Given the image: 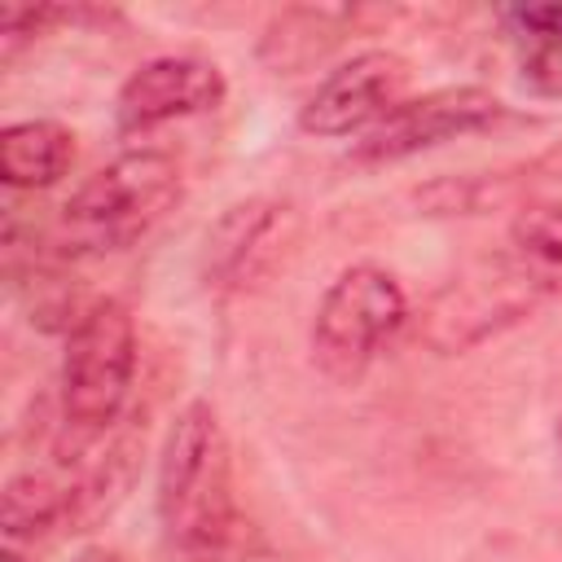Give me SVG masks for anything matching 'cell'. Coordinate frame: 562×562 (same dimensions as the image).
I'll use <instances>...</instances> for the list:
<instances>
[{
	"label": "cell",
	"mask_w": 562,
	"mask_h": 562,
	"mask_svg": "<svg viewBox=\"0 0 562 562\" xmlns=\"http://www.w3.org/2000/svg\"><path fill=\"white\" fill-rule=\"evenodd\" d=\"M299 215L281 198L233 202L202 241V285L211 294H241L259 285L294 246Z\"/></svg>",
	"instance_id": "obj_8"
},
{
	"label": "cell",
	"mask_w": 562,
	"mask_h": 562,
	"mask_svg": "<svg viewBox=\"0 0 562 562\" xmlns=\"http://www.w3.org/2000/svg\"><path fill=\"white\" fill-rule=\"evenodd\" d=\"M558 448H562V417H558Z\"/></svg>",
	"instance_id": "obj_21"
},
{
	"label": "cell",
	"mask_w": 562,
	"mask_h": 562,
	"mask_svg": "<svg viewBox=\"0 0 562 562\" xmlns=\"http://www.w3.org/2000/svg\"><path fill=\"white\" fill-rule=\"evenodd\" d=\"M540 303V294L527 285V277L514 268L509 255H492L470 263L465 272H457L452 281H443L430 303L417 312V334L439 347V351H465L479 347L487 338H496L501 329L518 325L531 307Z\"/></svg>",
	"instance_id": "obj_5"
},
{
	"label": "cell",
	"mask_w": 562,
	"mask_h": 562,
	"mask_svg": "<svg viewBox=\"0 0 562 562\" xmlns=\"http://www.w3.org/2000/svg\"><path fill=\"white\" fill-rule=\"evenodd\" d=\"M351 13L347 9H325V4H294L281 9L259 40V61L277 75H294L312 61H321L342 35H347Z\"/></svg>",
	"instance_id": "obj_12"
},
{
	"label": "cell",
	"mask_w": 562,
	"mask_h": 562,
	"mask_svg": "<svg viewBox=\"0 0 562 562\" xmlns=\"http://www.w3.org/2000/svg\"><path fill=\"white\" fill-rule=\"evenodd\" d=\"M408 61L391 48H364L334 66L312 97L299 110V127L321 140H342V136H364L378 127L408 92Z\"/></svg>",
	"instance_id": "obj_7"
},
{
	"label": "cell",
	"mask_w": 562,
	"mask_h": 562,
	"mask_svg": "<svg viewBox=\"0 0 562 562\" xmlns=\"http://www.w3.org/2000/svg\"><path fill=\"white\" fill-rule=\"evenodd\" d=\"M0 562H26V558H22L18 549H4V558H0Z\"/></svg>",
	"instance_id": "obj_20"
},
{
	"label": "cell",
	"mask_w": 562,
	"mask_h": 562,
	"mask_svg": "<svg viewBox=\"0 0 562 562\" xmlns=\"http://www.w3.org/2000/svg\"><path fill=\"white\" fill-rule=\"evenodd\" d=\"M158 562H228V558H202V553H171V549H162Z\"/></svg>",
	"instance_id": "obj_19"
},
{
	"label": "cell",
	"mask_w": 562,
	"mask_h": 562,
	"mask_svg": "<svg viewBox=\"0 0 562 562\" xmlns=\"http://www.w3.org/2000/svg\"><path fill=\"white\" fill-rule=\"evenodd\" d=\"M518 198V180L514 176H443L430 180L426 189H417V206H426V215H487L505 202Z\"/></svg>",
	"instance_id": "obj_14"
},
{
	"label": "cell",
	"mask_w": 562,
	"mask_h": 562,
	"mask_svg": "<svg viewBox=\"0 0 562 562\" xmlns=\"http://www.w3.org/2000/svg\"><path fill=\"white\" fill-rule=\"evenodd\" d=\"M180 198L184 176L167 149H123L61 202L53 255L66 263L119 255L149 237Z\"/></svg>",
	"instance_id": "obj_2"
},
{
	"label": "cell",
	"mask_w": 562,
	"mask_h": 562,
	"mask_svg": "<svg viewBox=\"0 0 562 562\" xmlns=\"http://www.w3.org/2000/svg\"><path fill=\"white\" fill-rule=\"evenodd\" d=\"M79 452L83 448H70V457H61V470H22V474H13L4 483V492H0V527H4V536L13 544L70 527Z\"/></svg>",
	"instance_id": "obj_10"
},
{
	"label": "cell",
	"mask_w": 562,
	"mask_h": 562,
	"mask_svg": "<svg viewBox=\"0 0 562 562\" xmlns=\"http://www.w3.org/2000/svg\"><path fill=\"white\" fill-rule=\"evenodd\" d=\"M136 378V321L119 299H92L66 334L61 356V426L70 439L92 443L119 426Z\"/></svg>",
	"instance_id": "obj_3"
},
{
	"label": "cell",
	"mask_w": 562,
	"mask_h": 562,
	"mask_svg": "<svg viewBox=\"0 0 562 562\" xmlns=\"http://www.w3.org/2000/svg\"><path fill=\"white\" fill-rule=\"evenodd\" d=\"M70 562H119V553H114V549H105V544H83Z\"/></svg>",
	"instance_id": "obj_18"
},
{
	"label": "cell",
	"mask_w": 562,
	"mask_h": 562,
	"mask_svg": "<svg viewBox=\"0 0 562 562\" xmlns=\"http://www.w3.org/2000/svg\"><path fill=\"white\" fill-rule=\"evenodd\" d=\"M505 255L540 299L562 294V198L518 202Z\"/></svg>",
	"instance_id": "obj_13"
},
{
	"label": "cell",
	"mask_w": 562,
	"mask_h": 562,
	"mask_svg": "<svg viewBox=\"0 0 562 562\" xmlns=\"http://www.w3.org/2000/svg\"><path fill=\"white\" fill-rule=\"evenodd\" d=\"M158 527L162 549L228 558L237 540L233 448L211 400H189L158 452Z\"/></svg>",
	"instance_id": "obj_1"
},
{
	"label": "cell",
	"mask_w": 562,
	"mask_h": 562,
	"mask_svg": "<svg viewBox=\"0 0 562 562\" xmlns=\"http://www.w3.org/2000/svg\"><path fill=\"white\" fill-rule=\"evenodd\" d=\"M505 119V101L479 83H457V88H435L422 97H404L378 127H369L347 162L351 167H386V162H404L422 149L487 132Z\"/></svg>",
	"instance_id": "obj_6"
},
{
	"label": "cell",
	"mask_w": 562,
	"mask_h": 562,
	"mask_svg": "<svg viewBox=\"0 0 562 562\" xmlns=\"http://www.w3.org/2000/svg\"><path fill=\"white\" fill-rule=\"evenodd\" d=\"M228 97V79L211 57L167 53L136 66L119 97H114V127L119 136H145L176 119H198L220 110Z\"/></svg>",
	"instance_id": "obj_9"
},
{
	"label": "cell",
	"mask_w": 562,
	"mask_h": 562,
	"mask_svg": "<svg viewBox=\"0 0 562 562\" xmlns=\"http://www.w3.org/2000/svg\"><path fill=\"white\" fill-rule=\"evenodd\" d=\"M522 176H527V180H558V184H562V140L549 145L544 154H536V158L522 167Z\"/></svg>",
	"instance_id": "obj_17"
},
{
	"label": "cell",
	"mask_w": 562,
	"mask_h": 562,
	"mask_svg": "<svg viewBox=\"0 0 562 562\" xmlns=\"http://www.w3.org/2000/svg\"><path fill=\"white\" fill-rule=\"evenodd\" d=\"M75 162V132L57 119H18L0 132V180L13 193L53 189Z\"/></svg>",
	"instance_id": "obj_11"
},
{
	"label": "cell",
	"mask_w": 562,
	"mask_h": 562,
	"mask_svg": "<svg viewBox=\"0 0 562 562\" xmlns=\"http://www.w3.org/2000/svg\"><path fill=\"white\" fill-rule=\"evenodd\" d=\"M522 88L536 97H562V44L527 48L522 57Z\"/></svg>",
	"instance_id": "obj_16"
},
{
	"label": "cell",
	"mask_w": 562,
	"mask_h": 562,
	"mask_svg": "<svg viewBox=\"0 0 562 562\" xmlns=\"http://www.w3.org/2000/svg\"><path fill=\"white\" fill-rule=\"evenodd\" d=\"M408 321V294L382 263H347L312 312V364L329 382H356Z\"/></svg>",
	"instance_id": "obj_4"
},
{
	"label": "cell",
	"mask_w": 562,
	"mask_h": 562,
	"mask_svg": "<svg viewBox=\"0 0 562 562\" xmlns=\"http://www.w3.org/2000/svg\"><path fill=\"white\" fill-rule=\"evenodd\" d=\"M501 18L518 40H527V48L562 44V4H509Z\"/></svg>",
	"instance_id": "obj_15"
}]
</instances>
